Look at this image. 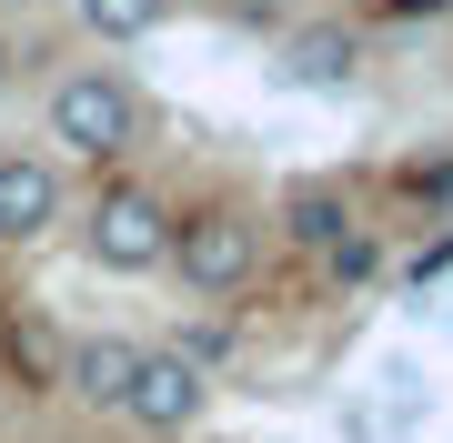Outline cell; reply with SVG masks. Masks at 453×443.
<instances>
[{"label":"cell","instance_id":"7","mask_svg":"<svg viewBox=\"0 0 453 443\" xmlns=\"http://www.w3.org/2000/svg\"><path fill=\"white\" fill-rule=\"evenodd\" d=\"M131 363H142V343H121V332H91V343H71V353H61V393H81L91 413H121Z\"/></svg>","mask_w":453,"mask_h":443},{"label":"cell","instance_id":"9","mask_svg":"<svg viewBox=\"0 0 453 443\" xmlns=\"http://www.w3.org/2000/svg\"><path fill=\"white\" fill-rule=\"evenodd\" d=\"M71 20H81L91 41H151L172 20V0H71Z\"/></svg>","mask_w":453,"mask_h":443},{"label":"cell","instance_id":"13","mask_svg":"<svg viewBox=\"0 0 453 443\" xmlns=\"http://www.w3.org/2000/svg\"><path fill=\"white\" fill-rule=\"evenodd\" d=\"M383 11H393V20H443L453 0H383Z\"/></svg>","mask_w":453,"mask_h":443},{"label":"cell","instance_id":"8","mask_svg":"<svg viewBox=\"0 0 453 443\" xmlns=\"http://www.w3.org/2000/svg\"><path fill=\"white\" fill-rule=\"evenodd\" d=\"M342 232H353V202H342L333 181H292V192H282V242H292V252H312V263H323Z\"/></svg>","mask_w":453,"mask_h":443},{"label":"cell","instance_id":"3","mask_svg":"<svg viewBox=\"0 0 453 443\" xmlns=\"http://www.w3.org/2000/svg\"><path fill=\"white\" fill-rule=\"evenodd\" d=\"M172 212H181V202L162 192V181L111 172V181L91 192V212H81V263H91V272H162Z\"/></svg>","mask_w":453,"mask_h":443},{"label":"cell","instance_id":"1","mask_svg":"<svg viewBox=\"0 0 453 443\" xmlns=\"http://www.w3.org/2000/svg\"><path fill=\"white\" fill-rule=\"evenodd\" d=\"M142 132H151V101H142L131 71L81 61V71H61V81H50V141H61L71 162H131Z\"/></svg>","mask_w":453,"mask_h":443},{"label":"cell","instance_id":"4","mask_svg":"<svg viewBox=\"0 0 453 443\" xmlns=\"http://www.w3.org/2000/svg\"><path fill=\"white\" fill-rule=\"evenodd\" d=\"M202 413H211V373H202V363H181V353H151V343H142L131 393H121V424L181 443V433H202Z\"/></svg>","mask_w":453,"mask_h":443},{"label":"cell","instance_id":"15","mask_svg":"<svg viewBox=\"0 0 453 443\" xmlns=\"http://www.w3.org/2000/svg\"><path fill=\"white\" fill-rule=\"evenodd\" d=\"M0 11H20V0H0Z\"/></svg>","mask_w":453,"mask_h":443},{"label":"cell","instance_id":"14","mask_svg":"<svg viewBox=\"0 0 453 443\" xmlns=\"http://www.w3.org/2000/svg\"><path fill=\"white\" fill-rule=\"evenodd\" d=\"M0 81H11V50H0Z\"/></svg>","mask_w":453,"mask_h":443},{"label":"cell","instance_id":"12","mask_svg":"<svg viewBox=\"0 0 453 443\" xmlns=\"http://www.w3.org/2000/svg\"><path fill=\"white\" fill-rule=\"evenodd\" d=\"M403 192L423 202V212H453V162H434V172L413 162V172H403Z\"/></svg>","mask_w":453,"mask_h":443},{"label":"cell","instance_id":"10","mask_svg":"<svg viewBox=\"0 0 453 443\" xmlns=\"http://www.w3.org/2000/svg\"><path fill=\"white\" fill-rule=\"evenodd\" d=\"M323 272H333V293H372V282H383V232L353 222V232L323 252Z\"/></svg>","mask_w":453,"mask_h":443},{"label":"cell","instance_id":"5","mask_svg":"<svg viewBox=\"0 0 453 443\" xmlns=\"http://www.w3.org/2000/svg\"><path fill=\"white\" fill-rule=\"evenodd\" d=\"M71 222V181L50 151H0V252H31Z\"/></svg>","mask_w":453,"mask_h":443},{"label":"cell","instance_id":"6","mask_svg":"<svg viewBox=\"0 0 453 443\" xmlns=\"http://www.w3.org/2000/svg\"><path fill=\"white\" fill-rule=\"evenodd\" d=\"M353 71H363V41L342 31V20H303V31L282 41L273 81L282 91H353Z\"/></svg>","mask_w":453,"mask_h":443},{"label":"cell","instance_id":"2","mask_svg":"<svg viewBox=\"0 0 453 443\" xmlns=\"http://www.w3.org/2000/svg\"><path fill=\"white\" fill-rule=\"evenodd\" d=\"M162 272L202 302H232L242 282L262 272V212L252 202H202V212H172V252Z\"/></svg>","mask_w":453,"mask_h":443},{"label":"cell","instance_id":"11","mask_svg":"<svg viewBox=\"0 0 453 443\" xmlns=\"http://www.w3.org/2000/svg\"><path fill=\"white\" fill-rule=\"evenodd\" d=\"M61 332L50 323H11V373H31V393H50V383H61Z\"/></svg>","mask_w":453,"mask_h":443}]
</instances>
